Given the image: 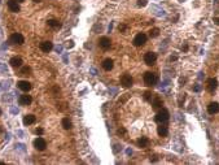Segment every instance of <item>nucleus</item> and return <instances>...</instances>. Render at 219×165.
Wrapping results in <instances>:
<instances>
[{"mask_svg":"<svg viewBox=\"0 0 219 165\" xmlns=\"http://www.w3.org/2000/svg\"><path fill=\"white\" fill-rule=\"evenodd\" d=\"M169 118H170V114H169V111L167 109H161V111H158V113L156 114V121L158 124H165L169 121Z\"/></svg>","mask_w":219,"mask_h":165,"instance_id":"f257e3e1","label":"nucleus"},{"mask_svg":"<svg viewBox=\"0 0 219 165\" xmlns=\"http://www.w3.org/2000/svg\"><path fill=\"white\" fill-rule=\"evenodd\" d=\"M144 82H145V85L147 86H154L156 85V82H157V77L154 73H152V71H147V73L144 74Z\"/></svg>","mask_w":219,"mask_h":165,"instance_id":"f03ea898","label":"nucleus"},{"mask_svg":"<svg viewBox=\"0 0 219 165\" xmlns=\"http://www.w3.org/2000/svg\"><path fill=\"white\" fill-rule=\"evenodd\" d=\"M9 42L12 43V44H16V46H21L24 44L25 42V38L22 36V34H20V33H14V34L10 35L9 38Z\"/></svg>","mask_w":219,"mask_h":165,"instance_id":"7ed1b4c3","label":"nucleus"},{"mask_svg":"<svg viewBox=\"0 0 219 165\" xmlns=\"http://www.w3.org/2000/svg\"><path fill=\"white\" fill-rule=\"evenodd\" d=\"M147 43V35L143 34V33H140V34H138L135 36V39H134V46L136 47H140V46H144Z\"/></svg>","mask_w":219,"mask_h":165,"instance_id":"20e7f679","label":"nucleus"},{"mask_svg":"<svg viewBox=\"0 0 219 165\" xmlns=\"http://www.w3.org/2000/svg\"><path fill=\"white\" fill-rule=\"evenodd\" d=\"M156 60H157V55L154 52H147L145 53V56H144V61L147 65H149V67H152L153 64L156 63Z\"/></svg>","mask_w":219,"mask_h":165,"instance_id":"39448f33","label":"nucleus"},{"mask_svg":"<svg viewBox=\"0 0 219 165\" xmlns=\"http://www.w3.org/2000/svg\"><path fill=\"white\" fill-rule=\"evenodd\" d=\"M121 85L126 89H128V87L132 86V78H131L130 74H123L121 77Z\"/></svg>","mask_w":219,"mask_h":165,"instance_id":"423d86ee","label":"nucleus"},{"mask_svg":"<svg viewBox=\"0 0 219 165\" xmlns=\"http://www.w3.org/2000/svg\"><path fill=\"white\" fill-rule=\"evenodd\" d=\"M34 147L36 148L38 151H44L46 147H47V142L43 138H36L34 140Z\"/></svg>","mask_w":219,"mask_h":165,"instance_id":"0eeeda50","label":"nucleus"},{"mask_svg":"<svg viewBox=\"0 0 219 165\" xmlns=\"http://www.w3.org/2000/svg\"><path fill=\"white\" fill-rule=\"evenodd\" d=\"M7 5H8V8H9L10 12H13V13L20 12V4H18L17 0H8Z\"/></svg>","mask_w":219,"mask_h":165,"instance_id":"6e6552de","label":"nucleus"},{"mask_svg":"<svg viewBox=\"0 0 219 165\" xmlns=\"http://www.w3.org/2000/svg\"><path fill=\"white\" fill-rule=\"evenodd\" d=\"M98 46H100L102 49H108V48H110L112 42L108 36H102V38H100V40H98Z\"/></svg>","mask_w":219,"mask_h":165,"instance_id":"1a4fd4ad","label":"nucleus"},{"mask_svg":"<svg viewBox=\"0 0 219 165\" xmlns=\"http://www.w3.org/2000/svg\"><path fill=\"white\" fill-rule=\"evenodd\" d=\"M31 102H32V99H31V96H30V95H21V96H20V99H18L20 106H24V107L30 106Z\"/></svg>","mask_w":219,"mask_h":165,"instance_id":"9d476101","label":"nucleus"},{"mask_svg":"<svg viewBox=\"0 0 219 165\" xmlns=\"http://www.w3.org/2000/svg\"><path fill=\"white\" fill-rule=\"evenodd\" d=\"M17 85H18V89L22 90V91H25V92H27V91L31 90V83H30L29 81H20Z\"/></svg>","mask_w":219,"mask_h":165,"instance_id":"9b49d317","label":"nucleus"},{"mask_svg":"<svg viewBox=\"0 0 219 165\" xmlns=\"http://www.w3.org/2000/svg\"><path fill=\"white\" fill-rule=\"evenodd\" d=\"M9 64H10V67H13V68H20V67H22V59L21 57H17V56H14L9 60Z\"/></svg>","mask_w":219,"mask_h":165,"instance_id":"f8f14e48","label":"nucleus"},{"mask_svg":"<svg viewBox=\"0 0 219 165\" xmlns=\"http://www.w3.org/2000/svg\"><path fill=\"white\" fill-rule=\"evenodd\" d=\"M207 112H209V114H217L219 112V104L215 102L210 103L209 106H207Z\"/></svg>","mask_w":219,"mask_h":165,"instance_id":"ddd939ff","label":"nucleus"},{"mask_svg":"<svg viewBox=\"0 0 219 165\" xmlns=\"http://www.w3.org/2000/svg\"><path fill=\"white\" fill-rule=\"evenodd\" d=\"M35 121H36V117L34 114H26L24 117V125H26V126L32 125V124H35Z\"/></svg>","mask_w":219,"mask_h":165,"instance_id":"4468645a","label":"nucleus"},{"mask_svg":"<svg viewBox=\"0 0 219 165\" xmlns=\"http://www.w3.org/2000/svg\"><path fill=\"white\" fill-rule=\"evenodd\" d=\"M113 67H114V63H113L112 59H105L102 61V68L105 69L106 71H110L113 69Z\"/></svg>","mask_w":219,"mask_h":165,"instance_id":"2eb2a0df","label":"nucleus"},{"mask_svg":"<svg viewBox=\"0 0 219 165\" xmlns=\"http://www.w3.org/2000/svg\"><path fill=\"white\" fill-rule=\"evenodd\" d=\"M217 87H218V81H217L215 78L207 79V90L213 92L214 90H217Z\"/></svg>","mask_w":219,"mask_h":165,"instance_id":"dca6fc26","label":"nucleus"},{"mask_svg":"<svg viewBox=\"0 0 219 165\" xmlns=\"http://www.w3.org/2000/svg\"><path fill=\"white\" fill-rule=\"evenodd\" d=\"M53 48V44H52V42H49V40H46V42H43L40 43V49L43 52H49L51 49Z\"/></svg>","mask_w":219,"mask_h":165,"instance_id":"f3484780","label":"nucleus"},{"mask_svg":"<svg viewBox=\"0 0 219 165\" xmlns=\"http://www.w3.org/2000/svg\"><path fill=\"white\" fill-rule=\"evenodd\" d=\"M148 144H149V139L145 138V136H141V138L138 139V146L139 147L145 148V147H148Z\"/></svg>","mask_w":219,"mask_h":165,"instance_id":"a211bd4d","label":"nucleus"},{"mask_svg":"<svg viewBox=\"0 0 219 165\" xmlns=\"http://www.w3.org/2000/svg\"><path fill=\"white\" fill-rule=\"evenodd\" d=\"M157 133H158V135H160V136H166V135H167V133H169L167 126H158Z\"/></svg>","mask_w":219,"mask_h":165,"instance_id":"6ab92c4d","label":"nucleus"},{"mask_svg":"<svg viewBox=\"0 0 219 165\" xmlns=\"http://www.w3.org/2000/svg\"><path fill=\"white\" fill-rule=\"evenodd\" d=\"M48 26L53 27V29H60V27H61V24H60L57 20H49L48 21Z\"/></svg>","mask_w":219,"mask_h":165,"instance_id":"aec40b11","label":"nucleus"},{"mask_svg":"<svg viewBox=\"0 0 219 165\" xmlns=\"http://www.w3.org/2000/svg\"><path fill=\"white\" fill-rule=\"evenodd\" d=\"M61 124L64 126V129H66V130H70V129L73 128V124H72V121H70L69 118H64Z\"/></svg>","mask_w":219,"mask_h":165,"instance_id":"412c9836","label":"nucleus"},{"mask_svg":"<svg viewBox=\"0 0 219 165\" xmlns=\"http://www.w3.org/2000/svg\"><path fill=\"white\" fill-rule=\"evenodd\" d=\"M29 73H31L30 67H24L22 70L20 71V75H29Z\"/></svg>","mask_w":219,"mask_h":165,"instance_id":"4be33fe9","label":"nucleus"},{"mask_svg":"<svg viewBox=\"0 0 219 165\" xmlns=\"http://www.w3.org/2000/svg\"><path fill=\"white\" fill-rule=\"evenodd\" d=\"M149 35H150L152 38H156V36L160 35V30H158L157 27H154V29H152V30L149 31Z\"/></svg>","mask_w":219,"mask_h":165,"instance_id":"5701e85b","label":"nucleus"},{"mask_svg":"<svg viewBox=\"0 0 219 165\" xmlns=\"http://www.w3.org/2000/svg\"><path fill=\"white\" fill-rule=\"evenodd\" d=\"M152 106H153V108H160V107L162 106V102H161V99H158V98H157V99H154V102H153V104H152Z\"/></svg>","mask_w":219,"mask_h":165,"instance_id":"b1692460","label":"nucleus"},{"mask_svg":"<svg viewBox=\"0 0 219 165\" xmlns=\"http://www.w3.org/2000/svg\"><path fill=\"white\" fill-rule=\"evenodd\" d=\"M138 5H139V7H145V5H147V0H138Z\"/></svg>","mask_w":219,"mask_h":165,"instance_id":"393cba45","label":"nucleus"},{"mask_svg":"<svg viewBox=\"0 0 219 165\" xmlns=\"http://www.w3.org/2000/svg\"><path fill=\"white\" fill-rule=\"evenodd\" d=\"M35 133H36L38 135H42L43 133H44V130H43L42 128H38V129H35Z\"/></svg>","mask_w":219,"mask_h":165,"instance_id":"a878e982","label":"nucleus"},{"mask_svg":"<svg viewBox=\"0 0 219 165\" xmlns=\"http://www.w3.org/2000/svg\"><path fill=\"white\" fill-rule=\"evenodd\" d=\"M150 95H152V94H150V92H148V91H147V92H145V95H144V98H145V100H149V99H150Z\"/></svg>","mask_w":219,"mask_h":165,"instance_id":"bb28decb","label":"nucleus"},{"mask_svg":"<svg viewBox=\"0 0 219 165\" xmlns=\"http://www.w3.org/2000/svg\"><path fill=\"white\" fill-rule=\"evenodd\" d=\"M214 21H215V22H217V24H218V25H219V18H215V20H214Z\"/></svg>","mask_w":219,"mask_h":165,"instance_id":"cd10ccee","label":"nucleus"},{"mask_svg":"<svg viewBox=\"0 0 219 165\" xmlns=\"http://www.w3.org/2000/svg\"><path fill=\"white\" fill-rule=\"evenodd\" d=\"M32 2H35V3H40L42 0H32Z\"/></svg>","mask_w":219,"mask_h":165,"instance_id":"c85d7f7f","label":"nucleus"},{"mask_svg":"<svg viewBox=\"0 0 219 165\" xmlns=\"http://www.w3.org/2000/svg\"><path fill=\"white\" fill-rule=\"evenodd\" d=\"M17 2H18V3H21V2H25V0H17Z\"/></svg>","mask_w":219,"mask_h":165,"instance_id":"c756f323","label":"nucleus"},{"mask_svg":"<svg viewBox=\"0 0 219 165\" xmlns=\"http://www.w3.org/2000/svg\"><path fill=\"white\" fill-rule=\"evenodd\" d=\"M0 114H2V109H0Z\"/></svg>","mask_w":219,"mask_h":165,"instance_id":"7c9ffc66","label":"nucleus"},{"mask_svg":"<svg viewBox=\"0 0 219 165\" xmlns=\"http://www.w3.org/2000/svg\"><path fill=\"white\" fill-rule=\"evenodd\" d=\"M0 131H2V130H0Z\"/></svg>","mask_w":219,"mask_h":165,"instance_id":"2f4dec72","label":"nucleus"}]
</instances>
